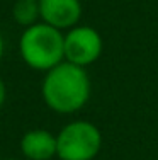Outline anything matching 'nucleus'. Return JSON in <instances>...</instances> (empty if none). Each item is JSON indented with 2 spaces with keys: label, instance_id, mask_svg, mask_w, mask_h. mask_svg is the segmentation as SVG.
I'll list each match as a JSON object with an SVG mask.
<instances>
[{
  "label": "nucleus",
  "instance_id": "nucleus-1",
  "mask_svg": "<svg viewBox=\"0 0 158 160\" xmlns=\"http://www.w3.org/2000/svg\"><path fill=\"white\" fill-rule=\"evenodd\" d=\"M90 77L87 68L61 62L44 73L41 83L43 101L58 114H73L80 111L90 99Z\"/></svg>",
  "mask_w": 158,
  "mask_h": 160
},
{
  "label": "nucleus",
  "instance_id": "nucleus-2",
  "mask_svg": "<svg viewBox=\"0 0 158 160\" xmlns=\"http://www.w3.org/2000/svg\"><path fill=\"white\" fill-rule=\"evenodd\" d=\"M19 53L29 68L46 73L65 62V32L46 22H37L22 31Z\"/></svg>",
  "mask_w": 158,
  "mask_h": 160
},
{
  "label": "nucleus",
  "instance_id": "nucleus-3",
  "mask_svg": "<svg viewBox=\"0 0 158 160\" xmlns=\"http://www.w3.org/2000/svg\"><path fill=\"white\" fill-rule=\"evenodd\" d=\"M102 148V133L93 123L77 119L65 124L56 135L60 160H93Z\"/></svg>",
  "mask_w": 158,
  "mask_h": 160
},
{
  "label": "nucleus",
  "instance_id": "nucleus-4",
  "mask_svg": "<svg viewBox=\"0 0 158 160\" xmlns=\"http://www.w3.org/2000/svg\"><path fill=\"white\" fill-rule=\"evenodd\" d=\"M104 39L92 26H75L65 32V62L87 68L100 58Z\"/></svg>",
  "mask_w": 158,
  "mask_h": 160
},
{
  "label": "nucleus",
  "instance_id": "nucleus-5",
  "mask_svg": "<svg viewBox=\"0 0 158 160\" xmlns=\"http://www.w3.org/2000/svg\"><path fill=\"white\" fill-rule=\"evenodd\" d=\"M41 22L53 26L60 31H68L80 24L82 2L80 0H37Z\"/></svg>",
  "mask_w": 158,
  "mask_h": 160
},
{
  "label": "nucleus",
  "instance_id": "nucleus-6",
  "mask_svg": "<svg viewBox=\"0 0 158 160\" xmlns=\"http://www.w3.org/2000/svg\"><path fill=\"white\" fill-rule=\"evenodd\" d=\"M21 152L26 160H51L56 157V135L48 129H29L21 138Z\"/></svg>",
  "mask_w": 158,
  "mask_h": 160
},
{
  "label": "nucleus",
  "instance_id": "nucleus-7",
  "mask_svg": "<svg viewBox=\"0 0 158 160\" xmlns=\"http://www.w3.org/2000/svg\"><path fill=\"white\" fill-rule=\"evenodd\" d=\"M12 17L24 29L37 24L41 19L37 0H16L12 7Z\"/></svg>",
  "mask_w": 158,
  "mask_h": 160
},
{
  "label": "nucleus",
  "instance_id": "nucleus-8",
  "mask_svg": "<svg viewBox=\"0 0 158 160\" xmlns=\"http://www.w3.org/2000/svg\"><path fill=\"white\" fill-rule=\"evenodd\" d=\"M5 99H7V87H5V82H3L2 77H0V109H2V106L5 104Z\"/></svg>",
  "mask_w": 158,
  "mask_h": 160
},
{
  "label": "nucleus",
  "instance_id": "nucleus-9",
  "mask_svg": "<svg viewBox=\"0 0 158 160\" xmlns=\"http://www.w3.org/2000/svg\"><path fill=\"white\" fill-rule=\"evenodd\" d=\"M2 56H3V38L0 36V60H2Z\"/></svg>",
  "mask_w": 158,
  "mask_h": 160
},
{
  "label": "nucleus",
  "instance_id": "nucleus-10",
  "mask_svg": "<svg viewBox=\"0 0 158 160\" xmlns=\"http://www.w3.org/2000/svg\"><path fill=\"white\" fill-rule=\"evenodd\" d=\"M3 160H21V158H3Z\"/></svg>",
  "mask_w": 158,
  "mask_h": 160
},
{
  "label": "nucleus",
  "instance_id": "nucleus-11",
  "mask_svg": "<svg viewBox=\"0 0 158 160\" xmlns=\"http://www.w3.org/2000/svg\"><path fill=\"white\" fill-rule=\"evenodd\" d=\"M0 160H3V158H2V155H0Z\"/></svg>",
  "mask_w": 158,
  "mask_h": 160
}]
</instances>
